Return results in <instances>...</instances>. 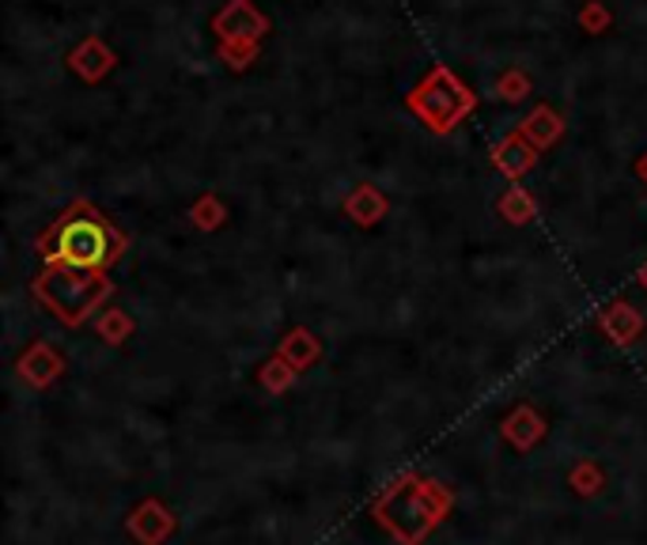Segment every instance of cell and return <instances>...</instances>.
<instances>
[{"instance_id":"1","label":"cell","mask_w":647,"mask_h":545,"mask_svg":"<svg viewBox=\"0 0 647 545\" xmlns=\"http://www.w3.org/2000/svg\"><path fill=\"white\" fill-rule=\"evenodd\" d=\"M118 247L121 243L114 239L111 228L88 209H76L68 220H61L50 239V255L68 270H103L118 255Z\"/></svg>"}]
</instances>
